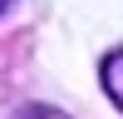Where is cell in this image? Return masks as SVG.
Instances as JSON below:
<instances>
[{
	"label": "cell",
	"mask_w": 123,
	"mask_h": 119,
	"mask_svg": "<svg viewBox=\"0 0 123 119\" xmlns=\"http://www.w3.org/2000/svg\"><path fill=\"white\" fill-rule=\"evenodd\" d=\"M98 79H104V89H108V99L123 109V50H113V55L104 60V69H98Z\"/></svg>",
	"instance_id": "1"
},
{
	"label": "cell",
	"mask_w": 123,
	"mask_h": 119,
	"mask_svg": "<svg viewBox=\"0 0 123 119\" xmlns=\"http://www.w3.org/2000/svg\"><path fill=\"white\" fill-rule=\"evenodd\" d=\"M15 119H64L59 109H49V104H30V109H20Z\"/></svg>",
	"instance_id": "2"
},
{
	"label": "cell",
	"mask_w": 123,
	"mask_h": 119,
	"mask_svg": "<svg viewBox=\"0 0 123 119\" xmlns=\"http://www.w3.org/2000/svg\"><path fill=\"white\" fill-rule=\"evenodd\" d=\"M5 5H10V0H0V15H5Z\"/></svg>",
	"instance_id": "3"
}]
</instances>
